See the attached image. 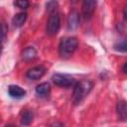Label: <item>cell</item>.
I'll list each match as a JSON object with an SVG mask.
<instances>
[{"mask_svg": "<svg viewBox=\"0 0 127 127\" xmlns=\"http://www.w3.org/2000/svg\"><path fill=\"white\" fill-rule=\"evenodd\" d=\"M92 82L87 79L80 80L74 84V89L72 93V102L73 104L77 105L79 104L85 97L86 95L91 91L92 89Z\"/></svg>", "mask_w": 127, "mask_h": 127, "instance_id": "1", "label": "cell"}, {"mask_svg": "<svg viewBox=\"0 0 127 127\" xmlns=\"http://www.w3.org/2000/svg\"><path fill=\"white\" fill-rule=\"evenodd\" d=\"M77 45H78V41L74 37L63 38L61 43H60V46H59L60 56L64 59L69 58L73 54V52L76 50Z\"/></svg>", "mask_w": 127, "mask_h": 127, "instance_id": "2", "label": "cell"}, {"mask_svg": "<svg viewBox=\"0 0 127 127\" xmlns=\"http://www.w3.org/2000/svg\"><path fill=\"white\" fill-rule=\"evenodd\" d=\"M60 27H61V18H60L59 13L57 11L51 13L49 20L47 22V27H46L47 35L51 37L57 35L60 30Z\"/></svg>", "mask_w": 127, "mask_h": 127, "instance_id": "3", "label": "cell"}, {"mask_svg": "<svg viewBox=\"0 0 127 127\" xmlns=\"http://www.w3.org/2000/svg\"><path fill=\"white\" fill-rule=\"evenodd\" d=\"M54 83L58 86L62 87H70L75 84L74 78L66 75V74H62V73H56L52 77Z\"/></svg>", "mask_w": 127, "mask_h": 127, "instance_id": "4", "label": "cell"}, {"mask_svg": "<svg viewBox=\"0 0 127 127\" xmlns=\"http://www.w3.org/2000/svg\"><path fill=\"white\" fill-rule=\"evenodd\" d=\"M96 6H97V0H83L82 8H81L83 17L85 19L91 18V16L95 11Z\"/></svg>", "mask_w": 127, "mask_h": 127, "instance_id": "5", "label": "cell"}, {"mask_svg": "<svg viewBox=\"0 0 127 127\" xmlns=\"http://www.w3.org/2000/svg\"><path fill=\"white\" fill-rule=\"evenodd\" d=\"M45 72H46V68L44 66H42V65L34 66L27 71V77L30 79H33V80H38L41 77H43Z\"/></svg>", "mask_w": 127, "mask_h": 127, "instance_id": "6", "label": "cell"}, {"mask_svg": "<svg viewBox=\"0 0 127 127\" xmlns=\"http://www.w3.org/2000/svg\"><path fill=\"white\" fill-rule=\"evenodd\" d=\"M79 25V14L77 11L73 10L69 13L67 17V29L68 30H75Z\"/></svg>", "mask_w": 127, "mask_h": 127, "instance_id": "7", "label": "cell"}, {"mask_svg": "<svg viewBox=\"0 0 127 127\" xmlns=\"http://www.w3.org/2000/svg\"><path fill=\"white\" fill-rule=\"evenodd\" d=\"M8 93L13 98H22L26 95V90L19 85H10L8 87Z\"/></svg>", "mask_w": 127, "mask_h": 127, "instance_id": "8", "label": "cell"}, {"mask_svg": "<svg viewBox=\"0 0 127 127\" xmlns=\"http://www.w3.org/2000/svg\"><path fill=\"white\" fill-rule=\"evenodd\" d=\"M26 19H27V14L24 13V12H21V13H18L16 14L13 19H12V24L14 27L16 28H20L24 25V23L26 22Z\"/></svg>", "mask_w": 127, "mask_h": 127, "instance_id": "9", "label": "cell"}, {"mask_svg": "<svg viewBox=\"0 0 127 127\" xmlns=\"http://www.w3.org/2000/svg\"><path fill=\"white\" fill-rule=\"evenodd\" d=\"M117 114L122 121H125L127 119V106L124 100H120L117 103Z\"/></svg>", "mask_w": 127, "mask_h": 127, "instance_id": "10", "label": "cell"}, {"mask_svg": "<svg viewBox=\"0 0 127 127\" xmlns=\"http://www.w3.org/2000/svg\"><path fill=\"white\" fill-rule=\"evenodd\" d=\"M51 91V85L48 83V82H43L39 85H37L36 87V93L39 95V96H47Z\"/></svg>", "mask_w": 127, "mask_h": 127, "instance_id": "11", "label": "cell"}, {"mask_svg": "<svg viewBox=\"0 0 127 127\" xmlns=\"http://www.w3.org/2000/svg\"><path fill=\"white\" fill-rule=\"evenodd\" d=\"M22 57H23V59H24L26 62H31V61H33V60L37 57V52H36V50H35L34 48L28 47V48H26V49L23 51Z\"/></svg>", "mask_w": 127, "mask_h": 127, "instance_id": "12", "label": "cell"}, {"mask_svg": "<svg viewBox=\"0 0 127 127\" xmlns=\"http://www.w3.org/2000/svg\"><path fill=\"white\" fill-rule=\"evenodd\" d=\"M33 117H34V115L30 110H25L21 116V124L26 125V126L30 125L31 122L33 121Z\"/></svg>", "mask_w": 127, "mask_h": 127, "instance_id": "13", "label": "cell"}, {"mask_svg": "<svg viewBox=\"0 0 127 127\" xmlns=\"http://www.w3.org/2000/svg\"><path fill=\"white\" fill-rule=\"evenodd\" d=\"M7 32H8V27L6 23L3 21H0V44L5 42L7 38Z\"/></svg>", "mask_w": 127, "mask_h": 127, "instance_id": "14", "label": "cell"}, {"mask_svg": "<svg viewBox=\"0 0 127 127\" xmlns=\"http://www.w3.org/2000/svg\"><path fill=\"white\" fill-rule=\"evenodd\" d=\"M114 48L116 51H119V52H122V53H125L126 50H127V46H126V40L123 39L121 41H119L118 43H116L114 45Z\"/></svg>", "mask_w": 127, "mask_h": 127, "instance_id": "15", "label": "cell"}, {"mask_svg": "<svg viewBox=\"0 0 127 127\" xmlns=\"http://www.w3.org/2000/svg\"><path fill=\"white\" fill-rule=\"evenodd\" d=\"M15 5H16L18 8L25 10V9H27V8L29 7L30 3H29V0H16V1H15Z\"/></svg>", "mask_w": 127, "mask_h": 127, "instance_id": "16", "label": "cell"}, {"mask_svg": "<svg viewBox=\"0 0 127 127\" xmlns=\"http://www.w3.org/2000/svg\"><path fill=\"white\" fill-rule=\"evenodd\" d=\"M126 66H127V64L124 63V65H123V72L124 73H126Z\"/></svg>", "mask_w": 127, "mask_h": 127, "instance_id": "17", "label": "cell"}, {"mask_svg": "<svg viewBox=\"0 0 127 127\" xmlns=\"http://www.w3.org/2000/svg\"><path fill=\"white\" fill-rule=\"evenodd\" d=\"M70 1H71V2H72V3H76V2H77V1H78V0H70Z\"/></svg>", "mask_w": 127, "mask_h": 127, "instance_id": "18", "label": "cell"}, {"mask_svg": "<svg viewBox=\"0 0 127 127\" xmlns=\"http://www.w3.org/2000/svg\"><path fill=\"white\" fill-rule=\"evenodd\" d=\"M0 51H1V44H0Z\"/></svg>", "mask_w": 127, "mask_h": 127, "instance_id": "19", "label": "cell"}, {"mask_svg": "<svg viewBox=\"0 0 127 127\" xmlns=\"http://www.w3.org/2000/svg\"><path fill=\"white\" fill-rule=\"evenodd\" d=\"M0 120H1V119H0Z\"/></svg>", "mask_w": 127, "mask_h": 127, "instance_id": "20", "label": "cell"}]
</instances>
